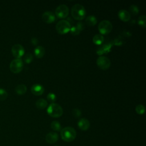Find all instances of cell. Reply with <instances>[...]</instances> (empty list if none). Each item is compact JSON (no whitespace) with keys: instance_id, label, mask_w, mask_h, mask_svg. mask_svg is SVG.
Segmentation results:
<instances>
[{"instance_id":"6da1fadb","label":"cell","mask_w":146,"mask_h":146,"mask_svg":"<svg viewBox=\"0 0 146 146\" xmlns=\"http://www.w3.org/2000/svg\"><path fill=\"white\" fill-rule=\"evenodd\" d=\"M60 136L63 140L66 142H71L75 139L76 132L72 127H66L60 130Z\"/></svg>"},{"instance_id":"7a4b0ae2","label":"cell","mask_w":146,"mask_h":146,"mask_svg":"<svg viewBox=\"0 0 146 146\" xmlns=\"http://www.w3.org/2000/svg\"><path fill=\"white\" fill-rule=\"evenodd\" d=\"M86 11L84 6L79 3L74 5L71 8V15L76 20H82L86 17Z\"/></svg>"},{"instance_id":"3957f363","label":"cell","mask_w":146,"mask_h":146,"mask_svg":"<svg viewBox=\"0 0 146 146\" xmlns=\"http://www.w3.org/2000/svg\"><path fill=\"white\" fill-rule=\"evenodd\" d=\"M63 109L62 107L55 103L50 104L47 110V113L51 117H59L63 114Z\"/></svg>"},{"instance_id":"277c9868","label":"cell","mask_w":146,"mask_h":146,"mask_svg":"<svg viewBox=\"0 0 146 146\" xmlns=\"http://www.w3.org/2000/svg\"><path fill=\"white\" fill-rule=\"evenodd\" d=\"M71 25L70 22L66 20L62 19L59 21L56 25L55 28L56 31L60 34L67 33L71 29Z\"/></svg>"},{"instance_id":"5b68a950","label":"cell","mask_w":146,"mask_h":146,"mask_svg":"<svg viewBox=\"0 0 146 146\" xmlns=\"http://www.w3.org/2000/svg\"><path fill=\"white\" fill-rule=\"evenodd\" d=\"M112 29V25L108 20L102 21L98 25V30L102 34H107L110 33Z\"/></svg>"},{"instance_id":"8992f818","label":"cell","mask_w":146,"mask_h":146,"mask_svg":"<svg viewBox=\"0 0 146 146\" xmlns=\"http://www.w3.org/2000/svg\"><path fill=\"white\" fill-rule=\"evenodd\" d=\"M23 67V64L21 58H15L13 59L10 64V69L13 73H19L21 72Z\"/></svg>"},{"instance_id":"52a82bcc","label":"cell","mask_w":146,"mask_h":146,"mask_svg":"<svg viewBox=\"0 0 146 146\" xmlns=\"http://www.w3.org/2000/svg\"><path fill=\"white\" fill-rule=\"evenodd\" d=\"M69 13V9L67 5L62 4L59 5L55 9V15L58 18L63 19L66 18Z\"/></svg>"},{"instance_id":"ba28073f","label":"cell","mask_w":146,"mask_h":146,"mask_svg":"<svg viewBox=\"0 0 146 146\" xmlns=\"http://www.w3.org/2000/svg\"><path fill=\"white\" fill-rule=\"evenodd\" d=\"M97 66L102 70H107L111 66L110 60L106 56H100L96 60Z\"/></svg>"},{"instance_id":"9c48e42d","label":"cell","mask_w":146,"mask_h":146,"mask_svg":"<svg viewBox=\"0 0 146 146\" xmlns=\"http://www.w3.org/2000/svg\"><path fill=\"white\" fill-rule=\"evenodd\" d=\"M11 52L14 57L20 58L25 54L24 47L20 44H15L11 47Z\"/></svg>"},{"instance_id":"30bf717a","label":"cell","mask_w":146,"mask_h":146,"mask_svg":"<svg viewBox=\"0 0 146 146\" xmlns=\"http://www.w3.org/2000/svg\"><path fill=\"white\" fill-rule=\"evenodd\" d=\"M113 44V43L112 42H106L104 44H102L100 45V46L98 48L96 53L98 55H102L104 53H107L111 51V47L112 45Z\"/></svg>"},{"instance_id":"8fae6325","label":"cell","mask_w":146,"mask_h":146,"mask_svg":"<svg viewBox=\"0 0 146 146\" xmlns=\"http://www.w3.org/2000/svg\"><path fill=\"white\" fill-rule=\"evenodd\" d=\"M42 20L46 23H51L56 20V16L54 13L50 11H47L43 13L42 15Z\"/></svg>"},{"instance_id":"7c38bea8","label":"cell","mask_w":146,"mask_h":146,"mask_svg":"<svg viewBox=\"0 0 146 146\" xmlns=\"http://www.w3.org/2000/svg\"><path fill=\"white\" fill-rule=\"evenodd\" d=\"M44 88L43 86L40 84H34L31 87V92L36 96L41 95L43 94Z\"/></svg>"},{"instance_id":"4fadbf2b","label":"cell","mask_w":146,"mask_h":146,"mask_svg":"<svg viewBox=\"0 0 146 146\" xmlns=\"http://www.w3.org/2000/svg\"><path fill=\"white\" fill-rule=\"evenodd\" d=\"M59 138V136L58 133L53 132H51L48 133L46 136V141L48 144H54L56 143Z\"/></svg>"},{"instance_id":"5bb4252c","label":"cell","mask_w":146,"mask_h":146,"mask_svg":"<svg viewBox=\"0 0 146 146\" xmlns=\"http://www.w3.org/2000/svg\"><path fill=\"white\" fill-rule=\"evenodd\" d=\"M79 128L82 131H87L90 126V123L88 120L86 118L80 119L78 122Z\"/></svg>"},{"instance_id":"9a60e30c","label":"cell","mask_w":146,"mask_h":146,"mask_svg":"<svg viewBox=\"0 0 146 146\" xmlns=\"http://www.w3.org/2000/svg\"><path fill=\"white\" fill-rule=\"evenodd\" d=\"M118 17L121 21L124 22H127L131 18V14L127 10L121 9L118 12Z\"/></svg>"},{"instance_id":"2e32d148","label":"cell","mask_w":146,"mask_h":146,"mask_svg":"<svg viewBox=\"0 0 146 146\" xmlns=\"http://www.w3.org/2000/svg\"><path fill=\"white\" fill-rule=\"evenodd\" d=\"M34 54L38 58H41L45 54V49L43 46H38L34 49Z\"/></svg>"},{"instance_id":"e0dca14e","label":"cell","mask_w":146,"mask_h":146,"mask_svg":"<svg viewBox=\"0 0 146 146\" xmlns=\"http://www.w3.org/2000/svg\"><path fill=\"white\" fill-rule=\"evenodd\" d=\"M85 22L87 25L90 26H93L97 23V19L96 18L94 15H88L86 17Z\"/></svg>"},{"instance_id":"ac0fdd59","label":"cell","mask_w":146,"mask_h":146,"mask_svg":"<svg viewBox=\"0 0 146 146\" xmlns=\"http://www.w3.org/2000/svg\"><path fill=\"white\" fill-rule=\"evenodd\" d=\"M104 36L101 34H96L92 38L93 42L96 45H101L104 42Z\"/></svg>"},{"instance_id":"d6986e66","label":"cell","mask_w":146,"mask_h":146,"mask_svg":"<svg viewBox=\"0 0 146 146\" xmlns=\"http://www.w3.org/2000/svg\"><path fill=\"white\" fill-rule=\"evenodd\" d=\"M35 106L38 108L43 110L47 107V102L44 99H39L35 102Z\"/></svg>"},{"instance_id":"ffe728a7","label":"cell","mask_w":146,"mask_h":146,"mask_svg":"<svg viewBox=\"0 0 146 146\" xmlns=\"http://www.w3.org/2000/svg\"><path fill=\"white\" fill-rule=\"evenodd\" d=\"M15 92L19 95H23L26 93L27 91V87L23 84H18L15 87Z\"/></svg>"},{"instance_id":"44dd1931","label":"cell","mask_w":146,"mask_h":146,"mask_svg":"<svg viewBox=\"0 0 146 146\" xmlns=\"http://www.w3.org/2000/svg\"><path fill=\"white\" fill-rule=\"evenodd\" d=\"M51 128L56 131H59L61 130V125L58 121H52L51 123Z\"/></svg>"},{"instance_id":"7402d4cb","label":"cell","mask_w":146,"mask_h":146,"mask_svg":"<svg viewBox=\"0 0 146 146\" xmlns=\"http://www.w3.org/2000/svg\"><path fill=\"white\" fill-rule=\"evenodd\" d=\"M146 17L145 15H140L137 20L138 24L141 26L142 27L145 28V24H146Z\"/></svg>"},{"instance_id":"603a6c76","label":"cell","mask_w":146,"mask_h":146,"mask_svg":"<svg viewBox=\"0 0 146 146\" xmlns=\"http://www.w3.org/2000/svg\"><path fill=\"white\" fill-rule=\"evenodd\" d=\"M135 111L137 113L142 115L145 112V107L142 104H138L135 108Z\"/></svg>"},{"instance_id":"cb8c5ba5","label":"cell","mask_w":146,"mask_h":146,"mask_svg":"<svg viewBox=\"0 0 146 146\" xmlns=\"http://www.w3.org/2000/svg\"><path fill=\"white\" fill-rule=\"evenodd\" d=\"M129 11L130 13L133 14V15H137L139 13V7L135 5H132L130 7H129Z\"/></svg>"},{"instance_id":"d4e9b609","label":"cell","mask_w":146,"mask_h":146,"mask_svg":"<svg viewBox=\"0 0 146 146\" xmlns=\"http://www.w3.org/2000/svg\"><path fill=\"white\" fill-rule=\"evenodd\" d=\"M47 99L50 103H54L55 102L56 99V95L55 94L52 93V92H50L47 95Z\"/></svg>"},{"instance_id":"484cf974","label":"cell","mask_w":146,"mask_h":146,"mask_svg":"<svg viewBox=\"0 0 146 146\" xmlns=\"http://www.w3.org/2000/svg\"><path fill=\"white\" fill-rule=\"evenodd\" d=\"M7 91L2 88H0V100H4L7 98Z\"/></svg>"},{"instance_id":"4316f807","label":"cell","mask_w":146,"mask_h":146,"mask_svg":"<svg viewBox=\"0 0 146 146\" xmlns=\"http://www.w3.org/2000/svg\"><path fill=\"white\" fill-rule=\"evenodd\" d=\"M70 31L71 34L72 35H74V36L79 34L80 32L81 31L78 29V27L76 25H75V26L71 27Z\"/></svg>"},{"instance_id":"83f0119b","label":"cell","mask_w":146,"mask_h":146,"mask_svg":"<svg viewBox=\"0 0 146 146\" xmlns=\"http://www.w3.org/2000/svg\"><path fill=\"white\" fill-rule=\"evenodd\" d=\"M23 59H24V61H25L26 63H30L31 62V61H32L33 59V55H32L31 53H30V52L27 53V54L25 55Z\"/></svg>"},{"instance_id":"f1b7e54d","label":"cell","mask_w":146,"mask_h":146,"mask_svg":"<svg viewBox=\"0 0 146 146\" xmlns=\"http://www.w3.org/2000/svg\"><path fill=\"white\" fill-rule=\"evenodd\" d=\"M72 115L75 117H79L81 115V111L78 108H74L72 110Z\"/></svg>"},{"instance_id":"f546056e","label":"cell","mask_w":146,"mask_h":146,"mask_svg":"<svg viewBox=\"0 0 146 146\" xmlns=\"http://www.w3.org/2000/svg\"><path fill=\"white\" fill-rule=\"evenodd\" d=\"M75 25L78 27V29H79L80 31L83 30L84 29V23H82V22H78Z\"/></svg>"},{"instance_id":"4dcf8cb0","label":"cell","mask_w":146,"mask_h":146,"mask_svg":"<svg viewBox=\"0 0 146 146\" xmlns=\"http://www.w3.org/2000/svg\"><path fill=\"white\" fill-rule=\"evenodd\" d=\"M31 43L34 45H36L38 43V40L37 38L33 37L31 38Z\"/></svg>"},{"instance_id":"1f68e13d","label":"cell","mask_w":146,"mask_h":146,"mask_svg":"<svg viewBox=\"0 0 146 146\" xmlns=\"http://www.w3.org/2000/svg\"><path fill=\"white\" fill-rule=\"evenodd\" d=\"M55 146H58V145H55Z\"/></svg>"}]
</instances>
